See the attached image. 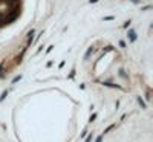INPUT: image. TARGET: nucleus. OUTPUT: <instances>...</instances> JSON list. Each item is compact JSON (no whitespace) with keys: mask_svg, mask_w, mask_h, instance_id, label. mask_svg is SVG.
<instances>
[{"mask_svg":"<svg viewBox=\"0 0 153 142\" xmlns=\"http://www.w3.org/2000/svg\"><path fill=\"white\" fill-rule=\"evenodd\" d=\"M19 0H0V24H5L17 16Z\"/></svg>","mask_w":153,"mask_h":142,"instance_id":"1","label":"nucleus"}]
</instances>
